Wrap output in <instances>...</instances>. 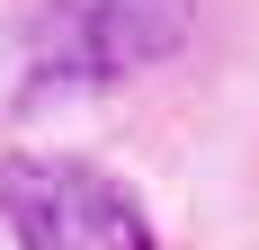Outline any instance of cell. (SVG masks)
Here are the masks:
<instances>
[{
  "instance_id": "7a4b0ae2",
  "label": "cell",
  "mask_w": 259,
  "mask_h": 250,
  "mask_svg": "<svg viewBox=\"0 0 259 250\" xmlns=\"http://www.w3.org/2000/svg\"><path fill=\"white\" fill-rule=\"evenodd\" d=\"M188 0H54L36 18V45H27V80L36 90H99V80H125L143 63L188 45Z\"/></svg>"
},
{
  "instance_id": "6da1fadb",
  "label": "cell",
  "mask_w": 259,
  "mask_h": 250,
  "mask_svg": "<svg viewBox=\"0 0 259 250\" xmlns=\"http://www.w3.org/2000/svg\"><path fill=\"white\" fill-rule=\"evenodd\" d=\"M0 224L18 232V250H152V224L125 179L54 152L0 161Z\"/></svg>"
}]
</instances>
